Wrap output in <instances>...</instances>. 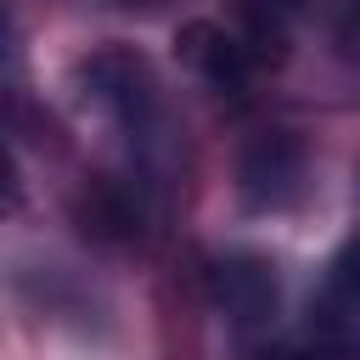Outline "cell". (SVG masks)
<instances>
[{
	"mask_svg": "<svg viewBox=\"0 0 360 360\" xmlns=\"http://www.w3.org/2000/svg\"><path fill=\"white\" fill-rule=\"evenodd\" d=\"M180 56H186L208 84H219V90H236V84L248 79V68H253V51H248L236 34L214 28V22L180 28Z\"/></svg>",
	"mask_w": 360,
	"mask_h": 360,
	"instance_id": "obj_4",
	"label": "cell"
},
{
	"mask_svg": "<svg viewBox=\"0 0 360 360\" xmlns=\"http://www.w3.org/2000/svg\"><path fill=\"white\" fill-rule=\"evenodd\" d=\"M332 298H338V309H349L360 321V242H349L332 259Z\"/></svg>",
	"mask_w": 360,
	"mask_h": 360,
	"instance_id": "obj_5",
	"label": "cell"
},
{
	"mask_svg": "<svg viewBox=\"0 0 360 360\" xmlns=\"http://www.w3.org/2000/svg\"><path fill=\"white\" fill-rule=\"evenodd\" d=\"M242 6H248V17H253V22H264V28H281V22H292V17H298L309 0H242Z\"/></svg>",
	"mask_w": 360,
	"mask_h": 360,
	"instance_id": "obj_6",
	"label": "cell"
},
{
	"mask_svg": "<svg viewBox=\"0 0 360 360\" xmlns=\"http://www.w3.org/2000/svg\"><path fill=\"white\" fill-rule=\"evenodd\" d=\"M84 96L112 118L124 124L129 135L152 141L163 129V96H158V79L146 68V56L124 51V45H107L84 62Z\"/></svg>",
	"mask_w": 360,
	"mask_h": 360,
	"instance_id": "obj_1",
	"label": "cell"
},
{
	"mask_svg": "<svg viewBox=\"0 0 360 360\" xmlns=\"http://www.w3.org/2000/svg\"><path fill=\"white\" fill-rule=\"evenodd\" d=\"M208 287H214L219 315L236 321V326H264V321L276 315V298H281V292H276V270H270V259L242 253V248L214 259Z\"/></svg>",
	"mask_w": 360,
	"mask_h": 360,
	"instance_id": "obj_3",
	"label": "cell"
},
{
	"mask_svg": "<svg viewBox=\"0 0 360 360\" xmlns=\"http://www.w3.org/2000/svg\"><path fill=\"white\" fill-rule=\"evenodd\" d=\"M338 39H343L349 62H360V0H343V17H338Z\"/></svg>",
	"mask_w": 360,
	"mask_h": 360,
	"instance_id": "obj_8",
	"label": "cell"
},
{
	"mask_svg": "<svg viewBox=\"0 0 360 360\" xmlns=\"http://www.w3.org/2000/svg\"><path fill=\"white\" fill-rule=\"evenodd\" d=\"M292 360H360V332H338V338H326V343H315Z\"/></svg>",
	"mask_w": 360,
	"mask_h": 360,
	"instance_id": "obj_7",
	"label": "cell"
},
{
	"mask_svg": "<svg viewBox=\"0 0 360 360\" xmlns=\"http://www.w3.org/2000/svg\"><path fill=\"white\" fill-rule=\"evenodd\" d=\"M304 141L287 135V129H270V135H253L242 146V163H236V191L253 214H281L304 197Z\"/></svg>",
	"mask_w": 360,
	"mask_h": 360,
	"instance_id": "obj_2",
	"label": "cell"
},
{
	"mask_svg": "<svg viewBox=\"0 0 360 360\" xmlns=\"http://www.w3.org/2000/svg\"><path fill=\"white\" fill-rule=\"evenodd\" d=\"M17 208V169H11V158L0 152V214H11Z\"/></svg>",
	"mask_w": 360,
	"mask_h": 360,
	"instance_id": "obj_9",
	"label": "cell"
}]
</instances>
